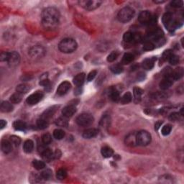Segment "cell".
Masks as SVG:
<instances>
[{"mask_svg":"<svg viewBox=\"0 0 184 184\" xmlns=\"http://www.w3.org/2000/svg\"><path fill=\"white\" fill-rule=\"evenodd\" d=\"M70 89V83L68 81H63L58 87L57 94L59 96L65 95Z\"/></svg>","mask_w":184,"mask_h":184,"instance_id":"4fadbf2b","label":"cell"},{"mask_svg":"<svg viewBox=\"0 0 184 184\" xmlns=\"http://www.w3.org/2000/svg\"><path fill=\"white\" fill-rule=\"evenodd\" d=\"M78 45L75 40L71 38H66L62 40L58 44V48L64 53H71L75 51Z\"/></svg>","mask_w":184,"mask_h":184,"instance_id":"7a4b0ae2","label":"cell"},{"mask_svg":"<svg viewBox=\"0 0 184 184\" xmlns=\"http://www.w3.org/2000/svg\"><path fill=\"white\" fill-rule=\"evenodd\" d=\"M125 143L129 146H135L137 144V139H136V134L134 133H130L125 138Z\"/></svg>","mask_w":184,"mask_h":184,"instance_id":"d6986e66","label":"cell"},{"mask_svg":"<svg viewBox=\"0 0 184 184\" xmlns=\"http://www.w3.org/2000/svg\"><path fill=\"white\" fill-rule=\"evenodd\" d=\"M65 132L60 129H56L53 131V137L56 140H62L65 137Z\"/></svg>","mask_w":184,"mask_h":184,"instance_id":"d590c367","label":"cell"},{"mask_svg":"<svg viewBox=\"0 0 184 184\" xmlns=\"http://www.w3.org/2000/svg\"><path fill=\"white\" fill-rule=\"evenodd\" d=\"M52 141V137L49 133H46L42 136V142L44 145H49Z\"/></svg>","mask_w":184,"mask_h":184,"instance_id":"7bdbcfd3","label":"cell"},{"mask_svg":"<svg viewBox=\"0 0 184 184\" xmlns=\"http://www.w3.org/2000/svg\"><path fill=\"white\" fill-rule=\"evenodd\" d=\"M98 133H99V132H98L97 129L89 128L84 131L82 136H83L84 139H91L93 138H95L98 135Z\"/></svg>","mask_w":184,"mask_h":184,"instance_id":"e0dca14e","label":"cell"},{"mask_svg":"<svg viewBox=\"0 0 184 184\" xmlns=\"http://www.w3.org/2000/svg\"><path fill=\"white\" fill-rule=\"evenodd\" d=\"M168 61H169V63L171 64V65H173V66L177 65L179 62V57L175 54H173L171 56V57L169 58Z\"/></svg>","mask_w":184,"mask_h":184,"instance_id":"7dc6e473","label":"cell"},{"mask_svg":"<svg viewBox=\"0 0 184 184\" xmlns=\"http://www.w3.org/2000/svg\"><path fill=\"white\" fill-rule=\"evenodd\" d=\"M56 124L58 125V126L61 127H68V118L66 117H59V118L57 119L56 120Z\"/></svg>","mask_w":184,"mask_h":184,"instance_id":"1f68e13d","label":"cell"},{"mask_svg":"<svg viewBox=\"0 0 184 184\" xmlns=\"http://www.w3.org/2000/svg\"><path fill=\"white\" fill-rule=\"evenodd\" d=\"M132 94L128 91L127 92V93H125L122 96V98H120L119 101H120V103L122 104H127L131 102V101H132Z\"/></svg>","mask_w":184,"mask_h":184,"instance_id":"f546056e","label":"cell"},{"mask_svg":"<svg viewBox=\"0 0 184 184\" xmlns=\"http://www.w3.org/2000/svg\"><path fill=\"white\" fill-rule=\"evenodd\" d=\"M43 94L42 92L37 91L27 98L26 102L29 105H35L38 104L43 98Z\"/></svg>","mask_w":184,"mask_h":184,"instance_id":"9c48e42d","label":"cell"},{"mask_svg":"<svg viewBox=\"0 0 184 184\" xmlns=\"http://www.w3.org/2000/svg\"><path fill=\"white\" fill-rule=\"evenodd\" d=\"M13 127L15 130L25 131L27 127L26 123L21 120L15 121V122L13 123Z\"/></svg>","mask_w":184,"mask_h":184,"instance_id":"484cf974","label":"cell"},{"mask_svg":"<svg viewBox=\"0 0 184 184\" xmlns=\"http://www.w3.org/2000/svg\"><path fill=\"white\" fill-rule=\"evenodd\" d=\"M110 70L115 74H119L123 71V67L120 64H114L110 66Z\"/></svg>","mask_w":184,"mask_h":184,"instance_id":"74e56055","label":"cell"},{"mask_svg":"<svg viewBox=\"0 0 184 184\" xmlns=\"http://www.w3.org/2000/svg\"><path fill=\"white\" fill-rule=\"evenodd\" d=\"M180 118V114L178 112H173L169 115V119L171 121H177Z\"/></svg>","mask_w":184,"mask_h":184,"instance_id":"816d5d0a","label":"cell"},{"mask_svg":"<svg viewBox=\"0 0 184 184\" xmlns=\"http://www.w3.org/2000/svg\"><path fill=\"white\" fill-rule=\"evenodd\" d=\"M162 124V122H158L155 123V129L156 130H158V129L160 128V127L161 126V124Z\"/></svg>","mask_w":184,"mask_h":184,"instance_id":"11a10c76","label":"cell"},{"mask_svg":"<svg viewBox=\"0 0 184 184\" xmlns=\"http://www.w3.org/2000/svg\"><path fill=\"white\" fill-rule=\"evenodd\" d=\"M52 171L50 169H46L45 170L41 173L40 174V178L41 179H44V180H49L50 179H51L52 177Z\"/></svg>","mask_w":184,"mask_h":184,"instance_id":"60d3db41","label":"cell"},{"mask_svg":"<svg viewBox=\"0 0 184 184\" xmlns=\"http://www.w3.org/2000/svg\"><path fill=\"white\" fill-rule=\"evenodd\" d=\"M76 112V108L75 105H72V104L66 106V107H64L62 110L63 116L67 117V118L71 117Z\"/></svg>","mask_w":184,"mask_h":184,"instance_id":"7c38bea8","label":"cell"},{"mask_svg":"<svg viewBox=\"0 0 184 184\" xmlns=\"http://www.w3.org/2000/svg\"><path fill=\"white\" fill-rule=\"evenodd\" d=\"M102 3L100 0H81L79 2V5L88 11H92L97 9Z\"/></svg>","mask_w":184,"mask_h":184,"instance_id":"52a82bcc","label":"cell"},{"mask_svg":"<svg viewBox=\"0 0 184 184\" xmlns=\"http://www.w3.org/2000/svg\"><path fill=\"white\" fill-rule=\"evenodd\" d=\"M56 110H57V107H56V106H53V107H50V108L46 109V110L44 111L43 114H42L41 117H42V118H43V119H47V120H48L49 119H50L53 116V114H55V113H56Z\"/></svg>","mask_w":184,"mask_h":184,"instance_id":"ac0fdd59","label":"cell"},{"mask_svg":"<svg viewBox=\"0 0 184 184\" xmlns=\"http://www.w3.org/2000/svg\"><path fill=\"white\" fill-rule=\"evenodd\" d=\"M173 54V53L171 50H165V51H164L163 53H162V58L164 60H168V61L169 58L171 57V56Z\"/></svg>","mask_w":184,"mask_h":184,"instance_id":"c3c4849f","label":"cell"},{"mask_svg":"<svg viewBox=\"0 0 184 184\" xmlns=\"http://www.w3.org/2000/svg\"><path fill=\"white\" fill-rule=\"evenodd\" d=\"M137 143L141 146H146L151 142V135L148 131L141 130L136 134Z\"/></svg>","mask_w":184,"mask_h":184,"instance_id":"5b68a950","label":"cell"},{"mask_svg":"<svg viewBox=\"0 0 184 184\" xmlns=\"http://www.w3.org/2000/svg\"><path fill=\"white\" fill-rule=\"evenodd\" d=\"M32 165L35 169L42 170L46 167V163L43 161H41L39 160H34L32 161Z\"/></svg>","mask_w":184,"mask_h":184,"instance_id":"8d00e7d4","label":"cell"},{"mask_svg":"<svg viewBox=\"0 0 184 184\" xmlns=\"http://www.w3.org/2000/svg\"><path fill=\"white\" fill-rule=\"evenodd\" d=\"M48 120H47L46 119L40 117V119H38V120H37V126H38V128L40 129V130H44V129L47 128V127H48Z\"/></svg>","mask_w":184,"mask_h":184,"instance_id":"4dcf8cb0","label":"cell"},{"mask_svg":"<svg viewBox=\"0 0 184 184\" xmlns=\"http://www.w3.org/2000/svg\"><path fill=\"white\" fill-rule=\"evenodd\" d=\"M181 116H183V108L181 109Z\"/></svg>","mask_w":184,"mask_h":184,"instance_id":"680465c9","label":"cell"},{"mask_svg":"<svg viewBox=\"0 0 184 184\" xmlns=\"http://www.w3.org/2000/svg\"><path fill=\"white\" fill-rule=\"evenodd\" d=\"M101 155H102L103 157L106 158H109L111 157V156L113 155V154H114V151H113V150L109 146L103 147V148H101Z\"/></svg>","mask_w":184,"mask_h":184,"instance_id":"d4e9b609","label":"cell"},{"mask_svg":"<svg viewBox=\"0 0 184 184\" xmlns=\"http://www.w3.org/2000/svg\"><path fill=\"white\" fill-rule=\"evenodd\" d=\"M97 70H92V71L90 72V73H89V75H88L87 76V81L90 82L92 80L94 79V78L96 77V76H97Z\"/></svg>","mask_w":184,"mask_h":184,"instance_id":"f907efd6","label":"cell"},{"mask_svg":"<svg viewBox=\"0 0 184 184\" xmlns=\"http://www.w3.org/2000/svg\"><path fill=\"white\" fill-rule=\"evenodd\" d=\"M123 40L124 42L127 43L133 42V41H135V34L131 32H125L123 35Z\"/></svg>","mask_w":184,"mask_h":184,"instance_id":"e575fe53","label":"cell"},{"mask_svg":"<svg viewBox=\"0 0 184 184\" xmlns=\"http://www.w3.org/2000/svg\"><path fill=\"white\" fill-rule=\"evenodd\" d=\"M56 177L58 180H64L67 177V171L63 168H60L57 171Z\"/></svg>","mask_w":184,"mask_h":184,"instance_id":"ab89813d","label":"cell"},{"mask_svg":"<svg viewBox=\"0 0 184 184\" xmlns=\"http://www.w3.org/2000/svg\"><path fill=\"white\" fill-rule=\"evenodd\" d=\"M2 150L4 153L8 154L12 151V144L11 143L10 140H2Z\"/></svg>","mask_w":184,"mask_h":184,"instance_id":"2e32d148","label":"cell"},{"mask_svg":"<svg viewBox=\"0 0 184 184\" xmlns=\"http://www.w3.org/2000/svg\"><path fill=\"white\" fill-rule=\"evenodd\" d=\"M60 13L55 7H47L42 12V24L46 30H54L58 26Z\"/></svg>","mask_w":184,"mask_h":184,"instance_id":"6da1fadb","label":"cell"},{"mask_svg":"<svg viewBox=\"0 0 184 184\" xmlns=\"http://www.w3.org/2000/svg\"><path fill=\"white\" fill-rule=\"evenodd\" d=\"M156 60L155 57L146 58L142 63V66L145 70H151L154 67L155 62Z\"/></svg>","mask_w":184,"mask_h":184,"instance_id":"9a60e30c","label":"cell"},{"mask_svg":"<svg viewBox=\"0 0 184 184\" xmlns=\"http://www.w3.org/2000/svg\"><path fill=\"white\" fill-rule=\"evenodd\" d=\"M135 59L134 56L132 53H125L122 58V63L123 64H129L132 63Z\"/></svg>","mask_w":184,"mask_h":184,"instance_id":"836d02e7","label":"cell"},{"mask_svg":"<svg viewBox=\"0 0 184 184\" xmlns=\"http://www.w3.org/2000/svg\"><path fill=\"white\" fill-rule=\"evenodd\" d=\"M155 48V45L151 41H147L144 43L143 49L145 50H152Z\"/></svg>","mask_w":184,"mask_h":184,"instance_id":"f6af8a7d","label":"cell"},{"mask_svg":"<svg viewBox=\"0 0 184 184\" xmlns=\"http://www.w3.org/2000/svg\"><path fill=\"white\" fill-rule=\"evenodd\" d=\"M109 96L113 101H118L120 99V96H119V91L114 87L110 88L109 92Z\"/></svg>","mask_w":184,"mask_h":184,"instance_id":"603a6c76","label":"cell"},{"mask_svg":"<svg viewBox=\"0 0 184 184\" xmlns=\"http://www.w3.org/2000/svg\"><path fill=\"white\" fill-rule=\"evenodd\" d=\"M29 54L33 58H40L43 57L46 54V50L43 47L40 46H35L29 50Z\"/></svg>","mask_w":184,"mask_h":184,"instance_id":"ba28073f","label":"cell"},{"mask_svg":"<svg viewBox=\"0 0 184 184\" xmlns=\"http://www.w3.org/2000/svg\"><path fill=\"white\" fill-rule=\"evenodd\" d=\"M172 130V126L171 124H166L162 128L161 133L162 135L167 136L170 134Z\"/></svg>","mask_w":184,"mask_h":184,"instance_id":"ee69618b","label":"cell"},{"mask_svg":"<svg viewBox=\"0 0 184 184\" xmlns=\"http://www.w3.org/2000/svg\"><path fill=\"white\" fill-rule=\"evenodd\" d=\"M42 157L46 162H50L54 158V152L50 149H44L42 152Z\"/></svg>","mask_w":184,"mask_h":184,"instance_id":"ffe728a7","label":"cell"},{"mask_svg":"<svg viewBox=\"0 0 184 184\" xmlns=\"http://www.w3.org/2000/svg\"><path fill=\"white\" fill-rule=\"evenodd\" d=\"M119 53L116 51H113L111 52L110 54L108 56H107V61L109 63L111 62H114L115 60L117 59V57H118Z\"/></svg>","mask_w":184,"mask_h":184,"instance_id":"bcb514c9","label":"cell"},{"mask_svg":"<svg viewBox=\"0 0 184 184\" xmlns=\"http://www.w3.org/2000/svg\"><path fill=\"white\" fill-rule=\"evenodd\" d=\"M184 73L183 68L182 67H179L176 68L175 70H173L172 72V78H173V81H177V80L181 79L183 77Z\"/></svg>","mask_w":184,"mask_h":184,"instance_id":"7402d4cb","label":"cell"},{"mask_svg":"<svg viewBox=\"0 0 184 184\" xmlns=\"http://www.w3.org/2000/svg\"><path fill=\"white\" fill-rule=\"evenodd\" d=\"M143 90L141 89L140 88L135 87L134 88V97H135V103H139L141 100V97L142 95L143 94Z\"/></svg>","mask_w":184,"mask_h":184,"instance_id":"83f0119b","label":"cell"},{"mask_svg":"<svg viewBox=\"0 0 184 184\" xmlns=\"http://www.w3.org/2000/svg\"><path fill=\"white\" fill-rule=\"evenodd\" d=\"M152 15L149 11H142L139 15L138 21L141 24L148 25L152 19Z\"/></svg>","mask_w":184,"mask_h":184,"instance_id":"8fae6325","label":"cell"},{"mask_svg":"<svg viewBox=\"0 0 184 184\" xmlns=\"http://www.w3.org/2000/svg\"><path fill=\"white\" fill-rule=\"evenodd\" d=\"M85 77L86 76L84 73L77 74V75L73 78V83L78 87H81L82 84L83 83L84 81H85Z\"/></svg>","mask_w":184,"mask_h":184,"instance_id":"44dd1931","label":"cell"},{"mask_svg":"<svg viewBox=\"0 0 184 184\" xmlns=\"http://www.w3.org/2000/svg\"><path fill=\"white\" fill-rule=\"evenodd\" d=\"M30 89V87L28 84L22 83L17 86L16 88V91L17 93L20 94H26L27 92H28Z\"/></svg>","mask_w":184,"mask_h":184,"instance_id":"4316f807","label":"cell"},{"mask_svg":"<svg viewBox=\"0 0 184 184\" xmlns=\"http://www.w3.org/2000/svg\"><path fill=\"white\" fill-rule=\"evenodd\" d=\"M9 53L8 52H2L0 54V60L1 61H7L8 60Z\"/></svg>","mask_w":184,"mask_h":184,"instance_id":"f5cc1de1","label":"cell"},{"mask_svg":"<svg viewBox=\"0 0 184 184\" xmlns=\"http://www.w3.org/2000/svg\"><path fill=\"white\" fill-rule=\"evenodd\" d=\"M173 79L172 76H168V77H165L163 79L160 81V88L162 90H166L169 89L170 87L173 85Z\"/></svg>","mask_w":184,"mask_h":184,"instance_id":"5bb4252c","label":"cell"},{"mask_svg":"<svg viewBox=\"0 0 184 184\" xmlns=\"http://www.w3.org/2000/svg\"><path fill=\"white\" fill-rule=\"evenodd\" d=\"M9 140H10L11 143L12 144V145L15 147H17L19 145L21 142V139L19 138V137L15 136V135H12L9 138Z\"/></svg>","mask_w":184,"mask_h":184,"instance_id":"b9f144b4","label":"cell"},{"mask_svg":"<svg viewBox=\"0 0 184 184\" xmlns=\"http://www.w3.org/2000/svg\"><path fill=\"white\" fill-rule=\"evenodd\" d=\"M0 109L2 112H10L13 110V106L8 101H2L1 104Z\"/></svg>","mask_w":184,"mask_h":184,"instance_id":"f1b7e54d","label":"cell"},{"mask_svg":"<svg viewBox=\"0 0 184 184\" xmlns=\"http://www.w3.org/2000/svg\"><path fill=\"white\" fill-rule=\"evenodd\" d=\"M165 1H164V0H162V1H154L155 3L156 4H162V3H164L165 2Z\"/></svg>","mask_w":184,"mask_h":184,"instance_id":"6f0895ef","label":"cell"},{"mask_svg":"<svg viewBox=\"0 0 184 184\" xmlns=\"http://www.w3.org/2000/svg\"><path fill=\"white\" fill-rule=\"evenodd\" d=\"M162 22L164 26L169 31L175 30L179 27V22L173 19V15L171 12H166L162 17Z\"/></svg>","mask_w":184,"mask_h":184,"instance_id":"277c9868","label":"cell"},{"mask_svg":"<svg viewBox=\"0 0 184 184\" xmlns=\"http://www.w3.org/2000/svg\"><path fill=\"white\" fill-rule=\"evenodd\" d=\"M135 14V12L132 7H125L119 12L118 15H117V19L119 22L122 23L128 22L134 17Z\"/></svg>","mask_w":184,"mask_h":184,"instance_id":"3957f363","label":"cell"},{"mask_svg":"<svg viewBox=\"0 0 184 184\" xmlns=\"http://www.w3.org/2000/svg\"><path fill=\"white\" fill-rule=\"evenodd\" d=\"M171 5L175 8H180V7H183V2L181 0H174L171 2Z\"/></svg>","mask_w":184,"mask_h":184,"instance_id":"681fc988","label":"cell"},{"mask_svg":"<svg viewBox=\"0 0 184 184\" xmlns=\"http://www.w3.org/2000/svg\"><path fill=\"white\" fill-rule=\"evenodd\" d=\"M140 77H141L140 78V81H142V80H143L144 79H145V73H139V75H138V78L139 79V78Z\"/></svg>","mask_w":184,"mask_h":184,"instance_id":"9f6ffc18","label":"cell"},{"mask_svg":"<svg viewBox=\"0 0 184 184\" xmlns=\"http://www.w3.org/2000/svg\"><path fill=\"white\" fill-rule=\"evenodd\" d=\"M19 61H20V56L18 53L16 51L9 53L7 63L10 67H16L19 63Z\"/></svg>","mask_w":184,"mask_h":184,"instance_id":"30bf717a","label":"cell"},{"mask_svg":"<svg viewBox=\"0 0 184 184\" xmlns=\"http://www.w3.org/2000/svg\"><path fill=\"white\" fill-rule=\"evenodd\" d=\"M94 117L89 113H83L76 118V123L81 127H89L93 124Z\"/></svg>","mask_w":184,"mask_h":184,"instance_id":"8992f818","label":"cell"},{"mask_svg":"<svg viewBox=\"0 0 184 184\" xmlns=\"http://www.w3.org/2000/svg\"><path fill=\"white\" fill-rule=\"evenodd\" d=\"M22 100V94L19 93H15L10 97V101L12 104H19Z\"/></svg>","mask_w":184,"mask_h":184,"instance_id":"f35d334b","label":"cell"},{"mask_svg":"<svg viewBox=\"0 0 184 184\" xmlns=\"http://www.w3.org/2000/svg\"><path fill=\"white\" fill-rule=\"evenodd\" d=\"M110 117L108 115H105L102 117V119L100 121V126L104 128H107L110 125Z\"/></svg>","mask_w":184,"mask_h":184,"instance_id":"d6a6232c","label":"cell"},{"mask_svg":"<svg viewBox=\"0 0 184 184\" xmlns=\"http://www.w3.org/2000/svg\"><path fill=\"white\" fill-rule=\"evenodd\" d=\"M6 125H7V122L4 120V119H1L0 120V128L3 129L4 127H6Z\"/></svg>","mask_w":184,"mask_h":184,"instance_id":"db71d44e","label":"cell"},{"mask_svg":"<svg viewBox=\"0 0 184 184\" xmlns=\"http://www.w3.org/2000/svg\"><path fill=\"white\" fill-rule=\"evenodd\" d=\"M34 148V142L31 140H27L24 142L23 145V150L26 153H30L33 150Z\"/></svg>","mask_w":184,"mask_h":184,"instance_id":"cb8c5ba5","label":"cell"}]
</instances>
